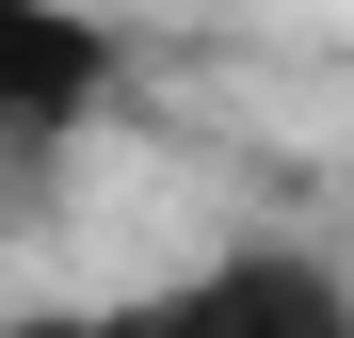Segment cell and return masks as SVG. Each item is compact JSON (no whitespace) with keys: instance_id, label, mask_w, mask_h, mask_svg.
Instances as JSON below:
<instances>
[{"instance_id":"6da1fadb","label":"cell","mask_w":354,"mask_h":338,"mask_svg":"<svg viewBox=\"0 0 354 338\" xmlns=\"http://www.w3.org/2000/svg\"><path fill=\"white\" fill-rule=\"evenodd\" d=\"M81 338H354V274L306 242H225V258H177L129 306H81Z\"/></svg>"},{"instance_id":"7a4b0ae2","label":"cell","mask_w":354,"mask_h":338,"mask_svg":"<svg viewBox=\"0 0 354 338\" xmlns=\"http://www.w3.org/2000/svg\"><path fill=\"white\" fill-rule=\"evenodd\" d=\"M97 65H113V48H97V32H65V17H0V145H32Z\"/></svg>"}]
</instances>
